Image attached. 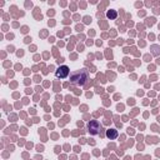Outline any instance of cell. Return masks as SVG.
<instances>
[{
	"label": "cell",
	"mask_w": 160,
	"mask_h": 160,
	"mask_svg": "<svg viewBox=\"0 0 160 160\" xmlns=\"http://www.w3.org/2000/svg\"><path fill=\"white\" fill-rule=\"evenodd\" d=\"M88 70L85 69H81V70H78L75 72L71 74L70 76V82L74 84V85H78V86H82L86 80H88Z\"/></svg>",
	"instance_id": "6da1fadb"
},
{
	"label": "cell",
	"mask_w": 160,
	"mask_h": 160,
	"mask_svg": "<svg viewBox=\"0 0 160 160\" xmlns=\"http://www.w3.org/2000/svg\"><path fill=\"white\" fill-rule=\"evenodd\" d=\"M86 129H88V131L91 135H99L100 131H101V129H102V126H101V124L98 120H90L86 124Z\"/></svg>",
	"instance_id": "7a4b0ae2"
},
{
	"label": "cell",
	"mask_w": 160,
	"mask_h": 160,
	"mask_svg": "<svg viewBox=\"0 0 160 160\" xmlns=\"http://www.w3.org/2000/svg\"><path fill=\"white\" fill-rule=\"evenodd\" d=\"M69 72H70L69 68H68L66 65H61V66H59V68L56 69L55 76H56L58 79H65V78L69 76Z\"/></svg>",
	"instance_id": "3957f363"
},
{
	"label": "cell",
	"mask_w": 160,
	"mask_h": 160,
	"mask_svg": "<svg viewBox=\"0 0 160 160\" xmlns=\"http://www.w3.org/2000/svg\"><path fill=\"white\" fill-rule=\"evenodd\" d=\"M106 136H108L110 140L116 139V136H118V131H116L115 129H110V130H108V131H106Z\"/></svg>",
	"instance_id": "277c9868"
},
{
	"label": "cell",
	"mask_w": 160,
	"mask_h": 160,
	"mask_svg": "<svg viewBox=\"0 0 160 160\" xmlns=\"http://www.w3.org/2000/svg\"><path fill=\"white\" fill-rule=\"evenodd\" d=\"M108 18H115L116 16V14H115V11H108Z\"/></svg>",
	"instance_id": "5b68a950"
}]
</instances>
